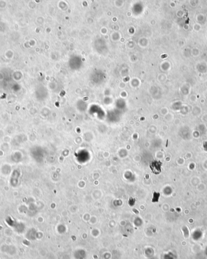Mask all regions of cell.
<instances>
[{
  "instance_id": "cell-1",
  "label": "cell",
  "mask_w": 207,
  "mask_h": 259,
  "mask_svg": "<svg viewBox=\"0 0 207 259\" xmlns=\"http://www.w3.org/2000/svg\"><path fill=\"white\" fill-rule=\"evenodd\" d=\"M162 163L160 161L155 160L150 163V168L152 172L155 174H159L161 172V167Z\"/></svg>"
}]
</instances>
